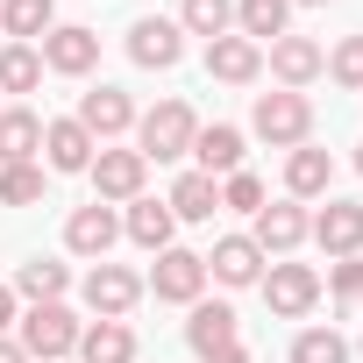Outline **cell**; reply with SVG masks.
<instances>
[{
    "label": "cell",
    "instance_id": "3",
    "mask_svg": "<svg viewBox=\"0 0 363 363\" xmlns=\"http://www.w3.org/2000/svg\"><path fill=\"white\" fill-rule=\"evenodd\" d=\"M250 128H257L264 143H278V150H299V143L313 135V100H306V93H257Z\"/></svg>",
    "mask_w": 363,
    "mask_h": 363
},
{
    "label": "cell",
    "instance_id": "8",
    "mask_svg": "<svg viewBox=\"0 0 363 363\" xmlns=\"http://www.w3.org/2000/svg\"><path fill=\"white\" fill-rule=\"evenodd\" d=\"M128 57H135L143 72H171L178 57H186V29L164 22V15H143V22L128 29Z\"/></svg>",
    "mask_w": 363,
    "mask_h": 363
},
{
    "label": "cell",
    "instance_id": "4",
    "mask_svg": "<svg viewBox=\"0 0 363 363\" xmlns=\"http://www.w3.org/2000/svg\"><path fill=\"white\" fill-rule=\"evenodd\" d=\"M150 292L171 299V306H193V299L207 292V257H200V250H157V264H150Z\"/></svg>",
    "mask_w": 363,
    "mask_h": 363
},
{
    "label": "cell",
    "instance_id": "37",
    "mask_svg": "<svg viewBox=\"0 0 363 363\" xmlns=\"http://www.w3.org/2000/svg\"><path fill=\"white\" fill-rule=\"evenodd\" d=\"M207 363H250V349L235 342V349H221V356H207Z\"/></svg>",
    "mask_w": 363,
    "mask_h": 363
},
{
    "label": "cell",
    "instance_id": "36",
    "mask_svg": "<svg viewBox=\"0 0 363 363\" xmlns=\"http://www.w3.org/2000/svg\"><path fill=\"white\" fill-rule=\"evenodd\" d=\"M0 363H29V356H22V342H8V335H0Z\"/></svg>",
    "mask_w": 363,
    "mask_h": 363
},
{
    "label": "cell",
    "instance_id": "28",
    "mask_svg": "<svg viewBox=\"0 0 363 363\" xmlns=\"http://www.w3.org/2000/svg\"><path fill=\"white\" fill-rule=\"evenodd\" d=\"M36 86H43L36 43H8V50H0V93H36Z\"/></svg>",
    "mask_w": 363,
    "mask_h": 363
},
{
    "label": "cell",
    "instance_id": "2",
    "mask_svg": "<svg viewBox=\"0 0 363 363\" xmlns=\"http://www.w3.org/2000/svg\"><path fill=\"white\" fill-rule=\"evenodd\" d=\"M15 328H22V356H29V363H57V356H72V349H79V335H86V328L72 320V306H65V299L29 306Z\"/></svg>",
    "mask_w": 363,
    "mask_h": 363
},
{
    "label": "cell",
    "instance_id": "31",
    "mask_svg": "<svg viewBox=\"0 0 363 363\" xmlns=\"http://www.w3.org/2000/svg\"><path fill=\"white\" fill-rule=\"evenodd\" d=\"M292 363H349V342H342L335 328H306V335L292 342Z\"/></svg>",
    "mask_w": 363,
    "mask_h": 363
},
{
    "label": "cell",
    "instance_id": "5",
    "mask_svg": "<svg viewBox=\"0 0 363 363\" xmlns=\"http://www.w3.org/2000/svg\"><path fill=\"white\" fill-rule=\"evenodd\" d=\"M313 299H320V271H313V264H271V271H264V306H271L278 320L313 313Z\"/></svg>",
    "mask_w": 363,
    "mask_h": 363
},
{
    "label": "cell",
    "instance_id": "39",
    "mask_svg": "<svg viewBox=\"0 0 363 363\" xmlns=\"http://www.w3.org/2000/svg\"><path fill=\"white\" fill-rule=\"evenodd\" d=\"M356 171H363V150H356Z\"/></svg>",
    "mask_w": 363,
    "mask_h": 363
},
{
    "label": "cell",
    "instance_id": "12",
    "mask_svg": "<svg viewBox=\"0 0 363 363\" xmlns=\"http://www.w3.org/2000/svg\"><path fill=\"white\" fill-rule=\"evenodd\" d=\"M50 72H65V79H86L93 65H100V36L93 29H79V22H65V29H50L43 36V50H36Z\"/></svg>",
    "mask_w": 363,
    "mask_h": 363
},
{
    "label": "cell",
    "instance_id": "27",
    "mask_svg": "<svg viewBox=\"0 0 363 363\" xmlns=\"http://www.w3.org/2000/svg\"><path fill=\"white\" fill-rule=\"evenodd\" d=\"M178 29L186 36H235V0H186V8H178Z\"/></svg>",
    "mask_w": 363,
    "mask_h": 363
},
{
    "label": "cell",
    "instance_id": "23",
    "mask_svg": "<svg viewBox=\"0 0 363 363\" xmlns=\"http://www.w3.org/2000/svg\"><path fill=\"white\" fill-rule=\"evenodd\" d=\"M79 363H135L128 320H93V328L79 335Z\"/></svg>",
    "mask_w": 363,
    "mask_h": 363
},
{
    "label": "cell",
    "instance_id": "29",
    "mask_svg": "<svg viewBox=\"0 0 363 363\" xmlns=\"http://www.w3.org/2000/svg\"><path fill=\"white\" fill-rule=\"evenodd\" d=\"M65 285H72V271H65V264H50V257H36V264H22V278H15V292H22V299H36V306H50V299H65Z\"/></svg>",
    "mask_w": 363,
    "mask_h": 363
},
{
    "label": "cell",
    "instance_id": "9",
    "mask_svg": "<svg viewBox=\"0 0 363 363\" xmlns=\"http://www.w3.org/2000/svg\"><path fill=\"white\" fill-rule=\"evenodd\" d=\"M320 72H328V50H320L313 36H292V29H285V36L271 43V79H278L285 93H299V86H313Z\"/></svg>",
    "mask_w": 363,
    "mask_h": 363
},
{
    "label": "cell",
    "instance_id": "25",
    "mask_svg": "<svg viewBox=\"0 0 363 363\" xmlns=\"http://www.w3.org/2000/svg\"><path fill=\"white\" fill-rule=\"evenodd\" d=\"M328 178H335V157H328V150L299 143V150L285 157V186H292V200H313V193H328Z\"/></svg>",
    "mask_w": 363,
    "mask_h": 363
},
{
    "label": "cell",
    "instance_id": "7",
    "mask_svg": "<svg viewBox=\"0 0 363 363\" xmlns=\"http://www.w3.org/2000/svg\"><path fill=\"white\" fill-rule=\"evenodd\" d=\"M72 121L107 150L114 135H128V128H135V100H128L121 86H100V93H86V100H79V114H72Z\"/></svg>",
    "mask_w": 363,
    "mask_h": 363
},
{
    "label": "cell",
    "instance_id": "18",
    "mask_svg": "<svg viewBox=\"0 0 363 363\" xmlns=\"http://www.w3.org/2000/svg\"><path fill=\"white\" fill-rule=\"evenodd\" d=\"M93 150H100V143H93L72 114H65V121H43V157H50V171H86Z\"/></svg>",
    "mask_w": 363,
    "mask_h": 363
},
{
    "label": "cell",
    "instance_id": "38",
    "mask_svg": "<svg viewBox=\"0 0 363 363\" xmlns=\"http://www.w3.org/2000/svg\"><path fill=\"white\" fill-rule=\"evenodd\" d=\"M292 8H328V0H292Z\"/></svg>",
    "mask_w": 363,
    "mask_h": 363
},
{
    "label": "cell",
    "instance_id": "16",
    "mask_svg": "<svg viewBox=\"0 0 363 363\" xmlns=\"http://www.w3.org/2000/svg\"><path fill=\"white\" fill-rule=\"evenodd\" d=\"M207 72H214L221 86H250V79L264 72V50H257L250 36H214V43H207Z\"/></svg>",
    "mask_w": 363,
    "mask_h": 363
},
{
    "label": "cell",
    "instance_id": "6",
    "mask_svg": "<svg viewBox=\"0 0 363 363\" xmlns=\"http://www.w3.org/2000/svg\"><path fill=\"white\" fill-rule=\"evenodd\" d=\"M93 193L114 207V200H143V178H150V164H143V150H93Z\"/></svg>",
    "mask_w": 363,
    "mask_h": 363
},
{
    "label": "cell",
    "instance_id": "22",
    "mask_svg": "<svg viewBox=\"0 0 363 363\" xmlns=\"http://www.w3.org/2000/svg\"><path fill=\"white\" fill-rule=\"evenodd\" d=\"M193 157H200V171L214 178H228V171H242V128H228V121H214V128H200L193 135Z\"/></svg>",
    "mask_w": 363,
    "mask_h": 363
},
{
    "label": "cell",
    "instance_id": "1",
    "mask_svg": "<svg viewBox=\"0 0 363 363\" xmlns=\"http://www.w3.org/2000/svg\"><path fill=\"white\" fill-rule=\"evenodd\" d=\"M193 135H200V121H193L186 100H157V107L135 121L143 164H178V157H193Z\"/></svg>",
    "mask_w": 363,
    "mask_h": 363
},
{
    "label": "cell",
    "instance_id": "11",
    "mask_svg": "<svg viewBox=\"0 0 363 363\" xmlns=\"http://www.w3.org/2000/svg\"><path fill=\"white\" fill-rule=\"evenodd\" d=\"M306 207L299 200H278V207H257V228H250V242L264 250V257H292L299 242H306Z\"/></svg>",
    "mask_w": 363,
    "mask_h": 363
},
{
    "label": "cell",
    "instance_id": "30",
    "mask_svg": "<svg viewBox=\"0 0 363 363\" xmlns=\"http://www.w3.org/2000/svg\"><path fill=\"white\" fill-rule=\"evenodd\" d=\"M43 200V164H0V207H36Z\"/></svg>",
    "mask_w": 363,
    "mask_h": 363
},
{
    "label": "cell",
    "instance_id": "24",
    "mask_svg": "<svg viewBox=\"0 0 363 363\" xmlns=\"http://www.w3.org/2000/svg\"><path fill=\"white\" fill-rule=\"evenodd\" d=\"M36 150H43V121L29 107H8L0 114V164H36Z\"/></svg>",
    "mask_w": 363,
    "mask_h": 363
},
{
    "label": "cell",
    "instance_id": "14",
    "mask_svg": "<svg viewBox=\"0 0 363 363\" xmlns=\"http://www.w3.org/2000/svg\"><path fill=\"white\" fill-rule=\"evenodd\" d=\"M306 235H313L328 257H356V250H363V207H356V200H328Z\"/></svg>",
    "mask_w": 363,
    "mask_h": 363
},
{
    "label": "cell",
    "instance_id": "35",
    "mask_svg": "<svg viewBox=\"0 0 363 363\" xmlns=\"http://www.w3.org/2000/svg\"><path fill=\"white\" fill-rule=\"evenodd\" d=\"M8 328H15V292L0 285V335H8Z\"/></svg>",
    "mask_w": 363,
    "mask_h": 363
},
{
    "label": "cell",
    "instance_id": "21",
    "mask_svg": "<svg viewBox=\"0 0 363 363\" xmlns=\"http://www.w3.org/2000/svg\"><path fill=\"white\" fill-rule=\"evenodd\" d=\"M285 22H292V0H235V36H250L257 50L278 43Z\"/></svg>",
    "mask_w": 363,
    "mask_h": 363
},
{
    "label": "cell",
    "instance_id": "10",
    "mask_svg": "<svg viewBox=\"0 0 363 363\" xmlns=\"http://www.w3.org/2000/svg\"><path fill=\"white\" fill-rule=\"evenodd\" d=\"M114 235H121V214H114L107 200H93V207H79V214L65 221V250H72V257H93V264H107Z\"/></svg>",
    "mask_w": 363,
    "mask_h": 363
},
{
    "label": "cell",
    "instance_id": "26",
    "mask_svg": "<svg viewBox=\"0 0 363 363\" xmlns=\"http://www.w3.org/2000/svg\"><path fill=\"white\" fill-rule=\"evenodd\" d=\"M0 29H8L15 43H36V36L57 29V8L50 0H0Z\"/></svg>",
    "mask_w": 363,
    "mask_h": 363
},
{
    "label": "cell",
    "instance_id": "33",
    "mask_svg": "<svg viewBox=\"0 0 363 363\" xmlns=\"http://www.w3.org/2000/svg\"><path fill=\"white\" fill-rule=\"evenodd\" d=\"M221 207H235V214H257V207H264V186H257L250 171H228V178H221Z\"/></svg>",
    "mask_w": 363,
    "mask_h": 363
},
{
    "label": "cell",
    "instance_id": "15",
    "mask_svg": "<svg viewBox=\"0 0 363 363\" xmlns=\"http://www.w3.org/2000/svg\"><path fill=\"white\" fill-rule=\"evenodd\" d=\"M186 342H193V356H200V363H207V356H221V349H235V306H221V299H193Z\"/></svg>",
    "mask_w": 363,
    "mask_h": 363
},
{
    "label": "cell",
    "instance_id": "17",
    "mask_svg": "<svg viewBox=\"0 0 363 363\" xmlns=\"http://www.w3.org/2000/svg\"><path fill=\"white\" fill-rule=\"evenodd\" d=\"M207 278H221V285H257V278H264V250H257L250 235H221L214 257H207Z\"/></svg>",
    "mask_w": 363,
    "mask_h": 363
},
{
    "label": "cell",
    "instance_id": "13",
    "mask_svg": "<svg viewBox=\"0 0 363 363\" xmlns=\"http://www.w3.org/2000/svg\"><path fill=\"white\" fill-rule=\"evenodd\" d=\"M135 299H143V278H135V271H121V264H93V271H86V306H93L100 320H121Z\"/></svg>",
    "mask_w": 363,
    "mask_h": 363
},
{
    "label": "cell",
    "instance_id": "19",
    "mask_svg": "<svg viewBox=\"0 0 363 363\" xmlns=\"http://www.w3.org/2000/svg\"><path fill=\"white\" fill-rule=\"evenodd\" d=\"M171 228H178V221H171L164 200H128V214H121V235H128L135 250H150V257L171 250Z\"/></svg>",
    "mask_w": 363,
    "mask_h": 363
},
{
    "label": "cell",
    "instance_id": "20",
    "mask_svg": "<svg viewBox=\"0 0 363 363\" xmlns=\"http://www.w3.org/2000/svg\"><path fill=\"white\" fill-rule=\"evenodd\" d=\"M164 207H171V221H214V214H221V186H214L207 171H186V178L171 186Z\"/></svg>",
    "mask_w": 363,
    "mask_h": 363
},
{
    "label": "cell",
    "instance_id": "34",
    "mask_svg": "<svg viewBox=\"0 0 363 363\" xmlns=\"http://www.w3.org/2000/svg\"><path fill=\"white\" fill-rule=\"evenodd\" d=\"M328 292L356 306V299H363V257H335V271H328Z\"/></svg>",
    "mask_w": 363,
    "mask_h": 363
},
{
    "label": "cell",
    "instance_id": "32",
    "mask_svg": "<svg viewBox=\"0 0 363 363\" xmlns=\"http://www.w3.org/2000/svg\"><path fill=\"white\" fill-rule=\"evenodd\" d=\"M328 79H335V86H349V93H363V36H342V43H335Z\"/></svg>",
    "mask_w": 363,
    "mask_h": 363
}]
</instances>
